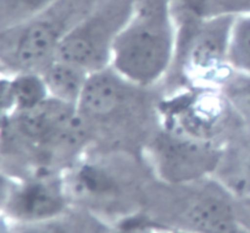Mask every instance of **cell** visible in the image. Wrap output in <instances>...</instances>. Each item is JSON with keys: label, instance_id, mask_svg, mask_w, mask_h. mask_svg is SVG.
Listing matches in <instances>:
<instances>
[{"label": "cell", "instance_id": "9a60e30c", "mask_svg": "<svg viewBox=\"0 0 250 233\" xmlns=\"http://www.w3.org/2000/svg\"><path fill=\"white\" fill-rule=\"evenodd\" d=\"M219 89L234 116L250 128V73L233 70Z\"/></svg>", "mask_w": 250, "mask_h": 233}, {"label": "cell", "instance_id": "277c9868", "mask_svg": "<svg viewBox=\"0 0 250 233\" xmlns=\"http://www.w3.org/2000/svg\"><path fill=\"white\" fill-rule=\"evenodd\" d=\"M173 15L177 44L168 76L177 72L187 87L220 88L233 71L229 64V41L236 17L204 19L175 2Z\"/></svg>", "mask_w": 250, "mask_h": 233}, {"label": "cell", "instance_id": "8992f818", "mask_svg": "<svg viewBox=\"0 0 250 233\" xmlns=\"http://www.w3.org/2000/svg\"><path fill=\"white\" fill-rule=\"evenodd\" d=\"M138 87L115 72L111 67L90 73L77 109L90 136L94 139L99 131L119 133L127 127L138 128L148 122L150 104Z\"/></svg>", "mask_w": 250, "mask_h": 233}, {"label": "cell", "instance_id": "d6986e66", "mask_svg": "<svg viewBox=\"0 0 250 233\" xmlns=\"http://www.w3.org/2000/svg\"><path fill=\"white\" fill-rule=\"evenodd\" d=\"M158 229L141 215H134L112 225L109 233H156Z\"/></svg>", "mask_w": 250, "mask_h": 233}, {"label": "cell", "instance_id": "44dd1931", "mask_svg": "<svg viewBox=\"0 0 250 233\" xmlns=\"http://www.w3.org/2000/svg\"><path fill=\"white\" fill-rule=\"evenodd\" d=\"M156 233H192L183 230H175V229H158Z\"/></svg>", "mask_w": 250, "mask_h": 233}, {"label": "cell", "instance_id": "30bf717a", "mask_svg": "<svg viewBox=\"0 0 250 233\" xmlns=\"http://www.w3.org/2000/svg\"><path fill=\"white\" fill-rule=\"evenodd\" d=\"M159 105L163 127L202 141L220 143L232 112L219 88L187 87ZM225 146V144H222Z\"/></svg>", "mask_w": 250, "mask_h": 233}, {"label": "cell", "instance_id": "5bb4252c", "mask_svg": "<svg viewBox=\"0 0 250 233\" xmlns=\"http://www.w3.org/2000/svg\"><path fill=\"white\" fill-rule=\"evenodd\" d=\"M42 75L51 99L77 107L90 73L80 66L55 59Z\"/></svg>", "mask_w": 250, "mask_h": 233}, {"label": "cell", "instance_id": "9c48e42d", "mask_svg": "<svg viewBox=\"0 0 250 233\" xmlns=\"http://www.w3.org/2000/svg\"><path fill=\"white\" fill-rule=\"evenodd\" d=\"M72 207L65 173L44 172L14 177L2 172L1 217L12 224H31L62 214Z\"/></svg>", "mask_w": 250, "mask_h": 233}, {"label": "cell", "instance_id": "7c38bea8", "mask_svg": "<svg viewBox=\"0 0 250 233\" xmlns=\"http://www.w3.org/2000/svg\"><path fill=\"white\" fill-rule=\"evenodd\" d=\"M49 99L50 95L42 73L19 72L2 75V116L28 112L43 105Z\"/></svg>", "mask_w": 250, "mask_h": 233}, {"label": "cell", "instance_id": "4fadbf2b", "mask_svg": "<svg viewBox=\"0 0 250 233\" xmlns=\"http://www.w3.org/2000/svg\"><path fill=\"white\" fill-rule=\"evenodd\" d=\"M214 178L234 198L250 195V128L233 146H225Z\"/></svg>", "mask_w": 250, "mask_h": 233}, {"label": "cell", "instance_id": "2e32d148", "mask_svg": "<svg viewBox=\"0 0 250 233\" xmlns=\"http://www.w3.org/2000/svg\"><path fill=\"white\" fill-rule=\"evenodd\" d=\"M60 0H0V31L39 16Z\"/></svg>", "mask_w": 250, "mask_h": 233}, {"label": "cell", "instance_id": "ffe728a7", "mask_svg": "<svg viewBox=\"0 0 250 233\" xmlns=\"http://www.w3.org/2000/svg\"><path fill=\"white\" fill-rule=\"evenodd\" d=\"M234 205L239 227L243 231L250 233V195L234 198Z\"/></svg>", "mask_w": 250, "mask_h": 233}, {"label": "cell", "instance_id": "e0dca14e", "mask_svg": "<svg viewBox=\"0 0 250 233\" xmlns=\"http://www.w3.org/2000/svg\"><path fill=\"white\" fill-rule=\"evenodd\" d=\"M175 4L204 19L250 14V0H176Z\"/></svg>", "mask_w": 250, "mask_h": 233}, {"label": "cell", "instance_id": "7a4b0ae2", "mask_svg": "<svg viewBox=\"0 0 250 233\" xmlns=\"http://www.w3.org/2000/svg\"><path fill=\"white\" fill-rule=\"evenodd\" d=\"M143 216L156 229L192 233H239L234 197L216 180L170 185L156 180L146 191Z\"/></svg>", "mask_w": 250, "mask_h": 233}, {"label": "cell", "instance_id": "6da1fadb", "mask_svg": "<svg viewBox=\"0 0 250 233\" xmlns=\"http://www.w3.org/2000/svg\"><path fill=\"white\" fill-rule=\"evenodd\" d=\"M175 0H138L115 42L110 67L138 87H155L172 68L177 44Z\"/></svg>", "mask_w": 250, "mask_h": 233}, {"label": "cell", "instance_id": "ac0fdd59", "mask_svg": "<svg viewBox=\"0 0 250 233\" xmlns=\"http://www.w3.org/2000/svg\"><path fill=\"white\" fill-rule=\"evenodd\" d=\"M229 64L234 71L250 73V14L234 20L229 41Z\"/></svg>", "mask_w": 250, "mask_h": 233}, {"label": "cell", "instance_id": "5b68a950", "mask_svg": "<svg viewBox=\"0 0 250 233\" xmlns=\"http://www.w3.org/2000/svg\"><path fill=\"white\" fill-rule=\"evenodd\" d=\"M99 0H60L39 16L1 29L0 60L2 75L42 73L56 59L59 45L68 31Z\"/></svg>", "mask_w": 250, "mask_h": 233}, {"label": "cell", "instance_id": "3957f363", "mask_svg": "<svg viewBox=\"0 0 250 233\" xmlns=\"http://www.w3.org/2000/svg\"><path fill=\"white\" fill-rule=\"evenodd\" d=\"M131 161L115 155L81 158L65 172L72 205L84 208L111 225L138 215L150 181Z\"/></svg>", "mask_w": 250, "mask_h": 233}, {"label": "cell", "instance_id": "8fae6325", "mask_svg": "<svg viewBox=\"0 0 250 233\" xmlns=\"http://www.w3.org/2000/svg\"><path fill=\"white\" fill-rule=\"evenodd\" d=\"M111 227L106 220L76 205L58 216L31 224H12L1 217V233H109Z\"/></svg>", "mask_w": 250, "mask_h": 233}, {"label": "cell", "instance_id": "52a82bcc", "mask_svg": "<svg viewBox=\"0 0 250 233\" xmlns=\"http://www.w3.org/2000/svg\"><path fill=\"white\" fill-rule=\"evenodd\" d=\"M138 0H99L66 33L56 59L89 73L110 67L115 42L133 16Z\"/></svg>", "mask_w": 250, "mask_h": 233}, {"label": "cell", "instance_id": "ba28073f", "mask_svg": "<svg viewBox=\"0 0 250 233\" xmlns=\"http://www.w3.org/2000/svg\"><path fill=\"white\" fill-rule=\"evenodd\" d=\"M225 146L163 127L146 143L149 169L156 180L183 185L214 177Z\"/></svg>", "mask_w": 250, "mask_h": 233}]
</instances>
